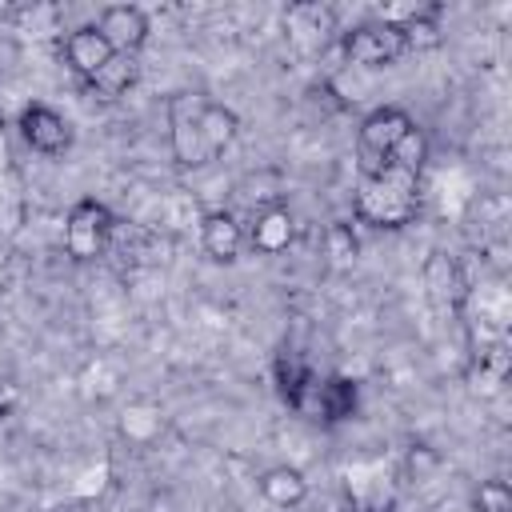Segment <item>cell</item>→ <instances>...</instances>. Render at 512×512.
<instances>
[{
	"mask_svg": "<svg viewBox=\"0 0 512 512\" xmlns=\"http://www.w3.org/2000/svg\"><path fill=\"white\" fill-rule=\"evenodd\" d=\"M112 56H116V52H112V44L100 36L96 24H80V28H72L68 40H64V64H68L80 80H92Z\"/></svg>",
	"mask_w": 512,
	"mask_h": 512,
	"instance_id": "obj_9",
	"label": "cell"
},
{
	"mask_svg": "<svg viewBox=\"0 0 512 512\" xmlns=\"http://www.w3.org/2000/svg\"><path fill=\"white\" fill-rule=\"evenodd\" d=\"M344 52L360 68H388L408 48H404V36H400V28L392 20H372V24H360V28H352L344 36Z\"/></svg>",
	"mask_w": 512,
	"mask_h": 512,
	"instance_id": "obj_5",
	"label": "cell"
},
{
	"mask_svg": "<svg viewBox=\"0 0 512 512\" xmlns=\"http://www.w3.org/2000/svg\"><path fill=\"white\" fill-rule=\"evenodd\" d=\"M136 76H140V64H136V56H128V52H116L92 80H84V88L96 96V100H120L132 84H136Z\"/></svg>",
	"mask_w": 512,
	"mask_h": 512,
	"instance_id": "obj_13",
	"label": "cell"
},
{
	"mask_svg": "<svg viewBox=\"0 0 512 512\" xmlns=\"http://www.w3.org/2000/svg\"><path fill=\"white\" fill-rule=\"evenodd\" d=\"M96 28L112 44V52H128V56H136L144 48V40H148V16L136 4H108L100 12Z\"/></svg>",
	"mask_w": 512,
	"mask_h": 512,
	"instance_id": "obj_7",
	"label": "cell"
},
{
	"mask_svg": "<svg viewBox=\"0 0 512 512\" xmlns=\"http://www.w3.org/2000/svg\"><path fill=\"white\" fill-rule=\"evenodd\" d=\"M472 508L476 512H512V492L504 480H484L472 496Z\"/></svg>",
	"mask_w": 512,
	"mask_h": 512,
	"instance_id": "obj_20",
	"label": "cell"
},
{
	"mask_svg": "<svg viewBox=\"0 0 512 512\" xmlns=\"http://www.w3.org/2000/svg\"><path fill=\"white\" fill-rule=\"evenodd\" d=\"M356 412V384L344 380V376H328L316 384V412L312 420L316 424H340Z\"/></svg>",
	"mask_w": 512,
	"mask_h": 512,
	"instance_id": "obj_12",
	"label": "cell"
},
{
	"mask_svg": "<svg viewBox=\"0 0 512 512\" xmlns=\"http://www.w3.org/2000/svg\"><path fill=\"white\" fill-rule=\"evenodd\" d=\"M200 244H204V252H208L212 260L228 264V260H236L240 248H244V228H240V220H236L232 212L216 208V212H208L204 224H200Z\"/></svg>",
	"mask_w": 512,
	"mask_h": 512,
	"instance_id": "obj_11",
	"label": "cell"
},
{
	"mask_svg": "<svg viewBox=\"0 0 512 512\" xmlns=\"http://www.w3.org/2000/svg\"><path fill=\"white\" fill-rule=\"evenodd\" d=\"M112 228H116L112 212H108L100 200L84 196V200H76V204L68 208V220H64V252H68L76 264L100 260L104 248H108Z\"/></svg>",
	"mask_w": 512,
	"mask_h": 512,
	"instance_id": "obj_3",
	"label": "cell"
},
{
	"mask_svg": "<svg viewBox=\"0 0 512 512\" xmlns=\"http://www.w3.org/2000/svg\"><path fill=\"white\" fill-rule=\"evenodd\" d=\"M388 164H396V168H404V172H412V176H420L424 172V164H428V136H424V128L420 124H412L400 140H396V148H392V160Z\"/></svg>",
	"mask_w": 512,
	"mask_h": 512,
	"instance_id": "obj_18",
	"label": "cell"
},
{
	"mask_svg": "<svg viewBox=\"0 0 512 512\" xmlns=\"http://www.w3.org/2000/svg\"><path fill=\"white\" fill-rule=\"evenodd\" d=\"M312 376H316V372L308 368V360H304L300 352H288V348H284V352L276 356V392H280V400H284L288 408H292L296 396L312 384Z\"/></svg>",
	"mask_w": 512,
	"mask_h": 512,
	"instance_id": "obj_17",
	"label": "cell"
},
{
	"mask_svg": "<svg viewBox=\"0 0 512 512\" xmlns=\"http://www.w3.org/2000/svg\"><path fill=\"white\" fill-rule=\"evenodd\" d=\"M324 248H328V256H332V264H352L356 252H360V240H356V232H352L348 224H332V228L324 232Z\"/></svg>",
	"mask_w": 512,
	"mask_h": 512,
	"instance_id": "obj_19",
	"label": "cell"
},
{
	"mask_svg": "<svg viewBox=\"0 0 512 512\" xmlns=\"http://www.w3.org/2000/svg\"><path fill=\"white\" fill-rule=\"evenodd\" d=\"M20 136H24V144H28L32 152H40V156H64V152L72 148V128H68V120H64L56 108H48V104H28V108L20 112Z\"/></svg>",
	"mask_w": 512,
	"mask_h": 512,
	"instance_id": "obj_6",
	"label": "cell"
},
{
	"mask_svg": "<svg viewBox=\"0 0 512 512\" xmlns=\"http://www.w3.org/2000/svg\"><path fill=\"white\" fill-rule=\"evenodd\" d=\"M424 292H428V300H432L436 308H448V312H456V308L464 304V296H468V280H464L456 256H448V252H432V256L424 260Z\"/></svg>",
	"mask_w": 512,
	"mask_h": 512,
	"instance_id": "obj_8",
	"label": "cell"
},
{
	"mask_svg": "<svg viewBox=\"0 0 512 512\" xmlns=\"http://www.w3.org/2000/svg\"><path fill=\"white\" fill-rule=\"evenodd\" d=\"M412 124H416V120H412L404 108H376V112L364 116V124H360V132H356V168H360L364 180H372V176H380V172L388 168L396 140H400Z\"/></svg>",
	"mask_w": 512,
	"mask_h": 512,
	"instance_id": "obj_2",
	"label": "cell"
},
{
	"mask_svg": "<svg viewBox=\"0 0 512 512\" xmlns=\"http://www.w3.org/2000/svg\"><path fill=\"white\" fill-rule=\"evenodd\" d=\"M260 492H264V500L276 504V508H296V504H304V496H308V480H304L300 468L276 464V468H268V472L260 476Z\"/></svg>",
	"mask_w": 512,
	"mask_h": 512,
	"instance_id": "obj_15",
	"label": "cell"
},
{
	"mask_svg": "<svg viewBox=\"0 0 512 512\" xmlns=\"http://www.w3.org/2000/svg\"><path fill=\"white\" fill-rule=\"evenodd\" d=\"M420 204V176L388 164L380 176L364 180L356 192V216L372 228H404Z\"/></svg>",
	"mask_w": 512,
	"mask_h": 512,
	"instance_id": "obj_1",
	"label": "cell"
},
{
	"mask_svg": "<svg viewBox=\"0 0 512 512\" xmlns=\"http://www.w3.org/2000/svg\"><path fill=\"white\" fill-rule=\"evenodd\" d=\"M12 404H16V384H12V380H0V416H4Z\"/></svg>",
	"mask_w": 512,
	"mask_h": 512,
	"instance_id": "obj_22",
	"label": "cell"
},
{
	"mask_svg": "<svg viewBox=\"0 0 512 512\" xmlns=\"http://www.w3.org/2000/svg\"><path fill=\"white\" fill-rule=\"evenodd\" d=\"M392 24L400 28L408 52H424L440 44V8H412L404 20H392Z\"/></svg>",
	"mask_w": 512,
	"mask_h": 512,
	"instance_id": "obj_16",
	"label": "cell"
},
{
	"mask_svg": "<svg viewBox=\"0 0 512 512\" xmlns=\"http://www.w3.org/2000/svg\"><path fill=\"white\" fill-rule=\"evenodd\" d=\"M292 240H296V220H292L288 208L268 204V208H260V212L252 216L248 244H252L260 256H276V252H284Z\"/></svg>",
	"mask_w": 512,
	"mask_h": 512,
	"instance_id": "obj_10",
	"label": "cell"
},
{
	"mask_svg": "<svg viewBox=\"0 0 512 512\" xmlns=\"http://www.w3.org/2000/svg\"><path fill=\"white\" fill-rule=\"evenodd\" d=\"M236 128H240V120H236L232 108H224L216 100H204V108H200V144H204L208 160H216L236 140Z\"/></svg>",
	"mask_w": 512,
	"mask_h": 512,
	"instance_id": "obj_14",
	"label": "cell"
},
{
	"mask_svg": "<svg viewBox=\"0 0 512 512\" xmlns=\"http://www.w3.org/2000/svg\"><path fill=\"white\" fill-rule=\"evenodd\" d=\"M352 512H392V492L376 488V492H352Z\"/></svg>",
	"mask_w": 512,
	"mask_h": 512,
	"instance_id": "obj_21",
	"label": "cell"
},
{
	"mask_svg": "<svg viewBox=\"0 0 512 512\" xmlns=\"http://www.w3.org/2000/svg\"><path fill=\"white\" fill-rule=\"evenodd\" d=\"M208 96L200 92H176L168 96V140H172V156L180 168H200L208 164L204 144H200V108Z\"/></svg>",
	"mask_w": 512,
	"mask_h": 512,
	"instance_id": "obj_4",
	"label": "cell"
}]
</instances>
